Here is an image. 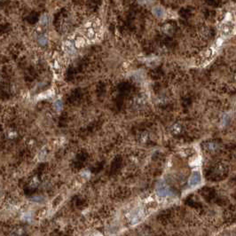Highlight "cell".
Returning <instances> with one entry per match:
<instances>
[{
  "instance_id": "1",
  "label": "cell",
  "mask_w": 236,
  "mask_h": 236,
  "mask_svg": "<svg viewBox=\"0 0 236 236\" xmlns=\"http://www.w3.org/2000/svg\"><path fill=\"white\" fill-rule=\"evenodd\" d=\"M221 44H222V39H218L217 43H215L214 45H212L209 49H207L205 52H203L200 55L199 64L200 65H206L209 62H211L217 54V51L219 49V47L221 46Z\"/></svg>"
},
{
  "instance_id": "2",
  "label": "cell",
  "mask_w": 236,
  "mask_h": 236,
  "mask_svg": "<svg viewBox=\"0 0 236 236\" xmlns=\"http://www.w3.org/2000/svg\"><path fill=\"white\" fill-rule=\"evenodd\" d=\"M236 32L235 22L232 20H225L220 25V35L223 37H230Z\"/></svg>"
},
{
  "instance_id": "3",
  "label": "cell",
  "mask_w": 236,
  "mask_h": 236,
  "mask_svg": "<svg viewBox=\"0 0 236 236\" xmlns=\"http://www.w3.org/2000/svg\"><path fill=\"white\" fill-rule=\"evenodd\" d=\"M96 28H98V25H97V23L93 22V21L89 22L86 25L84 34H85V37L89 40H93L96 37V36H97V29Z\"/></svg>"
},
{
  "instance_id": "4",
  "label": "cell",
  "mask_w": 236,
  "mask_h": 236,
  "mask_svg": "<svg viewBox=\"0 0 236 236\" xmlns=\"http://www.w3.org/2000/svg\"><path fill=\"white\" fill-rule=\"evenodd\" d=\"M202 182V176L198 171H194L189 179V186H196Z\"/></svg>"
},
{
  "instance_id": "5",
  "label": "cell",
  "mask_w": 236,
  "mask_h": 236,
  "mask_svg": "<svg viewBox=\"0 0 236 236\" xmlns=\"http://www.w3.org/2000/svg\"><path fill=\"white\" fill-rule=\"evenodd\" d=\"M63 49L68 54H74L75 52V46L72 41H65L63 43Z\"/></svg>"
},
{
  "instance_id": "6",
  "label": "cell",
  "mask_w": 236,
  "mask_h": 236,
  "mask_svg": "<svg viewBox=\"0 0 236 236\" xmlns=\"http://www.w3.org/2000/svg\"><path fill=\"white\" fill-rule=\"evenodd\" d=\"M157 194L160 195V196H169L171 194V192L169 190L167 186H159L157 187Z\"/></svg>"
},
{
  "instance_id": "7",
  "label": "cell",
  "mask_w": 236,
  "mask_h": 236,
  "mask_svg": "<svg viewBox=\"0 0 236 236\" xmlns=\"http://www.w3.org/2000/svg\"><path fill=\"white\" fill-rule=\"evenodd\" d=\"M74 44L75 48H82L85 44V39L82 36H76L74 39Z\"/></svg>"
},
{
  "instance_id": "8",
  "label": "cell",
  "mask_w": 236,
  "mask_h": 236,
  "mask_svg": "<svg viewBox=\"0 0 236 236\" xmlns=\"http://www.w3.org/2000/svg\"><path fill=\"white\" fill-rule=\"evenodd\" d=\"M145 99L143 96H137L133 99V106L137 108H140L145 105Z\"/></svg>"
},
{
  "instance_id": "9",
  "label": "cell",
  "mask_w": 236,
  "mask_h": 236,
  "mask_svg": "<svg viewBox=\"0 0 236 236\" xmlns=\"http://www.w3.org/2000/svg\"><path fill=\"white\" fill-rule=\"evenodd\" d=\"M153 12L157 18H162L165 15V11L161 6H156L153 9Z\"/></svg>"
},
{
  "instance_id": "10",
  "label": "cell",
  "mask_w": 236,
  "mask_h": 236,
  "mask_svg": "<svg viewBox=\"0 0 236 236\" xmlns=\"http://www.w3.org/2000/svg\"><path fill=\"white\" fill-rule=\"evenodd\" d=\"M48 22H49V16L46 13H44L40 18V24L42 27H43V26H46L48 24Z\"/></svg>"
},
{
  "instance_id": "11",
  "label": "cell",
  "mask_w": 236,
  "mask_h": 236,
  "mask_svg": "<svg viewBox=\"0 0 236 236\" xmlns=\"http://www.w3.org/2000/svg\"><path fill=\"white\" fill-rule=\"evenodd\" d=\"M48 43V37H46V36H44V35H42V36H40L39 38H38V43L40 44V45H46Z\"/></svg>"
},
{
  "instance_id": "12",
  "label": "cell",
  "mask_w": 236,
  "mask_h": 236,
  "mask_svg": "<svg viewBox=\"0 0 236 236\" xmlns=\"http://www.w3.org/2000/svg\"><path fill=\"white\" fill-rule=\"evenodd\" d=\"M171 131L173 132L174 134H179L181 131V126L179 124H174L171 128Z\"/></svg>"
},
{
  "instance_id": "13",
  "label": "cell",
  "mask_w": 236,
  "mask_h": 236,
  "mask_svg": "<svg viewBox=\"0 0 236 236\" xmlns=\"http://www.w3.org/2000/svg\"><path fill=\"white\" fill-rule=\"evenodd\" d=\"M54 107L57 111H61L62 108H63V104H62L61 100H57L55 103H54Z\"/></svg>"
},
{
  "instance_id": "14",
  "label": "cell",
  "mask_w": 236,
  "mask_h": 236,
  "mask_svg": "<svg viewBox=\"0 0 236 236\" xmlns=\"http://www.w3.org/2000/svg\"><path fill=\"white\" fill-rule=\"evenodd\" d=\"M21 235V232H20V230H19L18 232H14L13 234H12V236H20Z\"/></svg>"
},
{
  "instance_id": "15",
  "label": "cell",
  "mask_w": 236,
  "mask_h": 236,
  "mask_svg": "<svg viewBox=\"0 0 236 236\" xmlns=\"http://www.w3.org/2000/svg\"><path fill=\"white\" fill-rule=\"evenodd\" d=\"M54 68H55L56 70H58V69H60V68H61L60 65H59V62L58 61H54Z\"/></svg>"
},
{
  "instance_id": "16",
  "label": "cell",
  "mask_w": 236,
  "mask_h": 236,
  "mask_svg": "<svg viewBox=\"0 0 236 236\" xmlns=\"http://www.w3.org/2000/svg\"><path fill=\"white\" fill-rule=\"evenodd\" d=\"M147 1H148V0H138V2H139L140 4H146Z\"/></svg>"
}]
</instances>
